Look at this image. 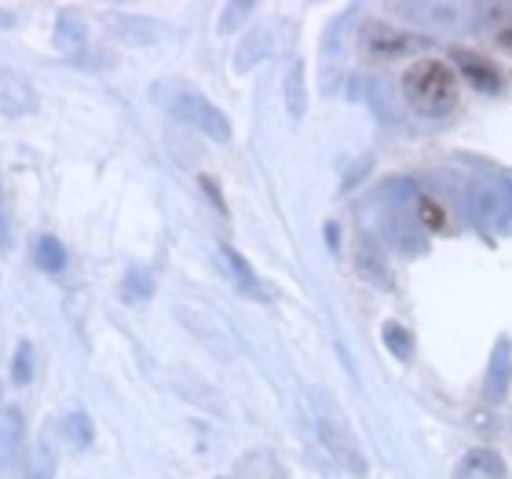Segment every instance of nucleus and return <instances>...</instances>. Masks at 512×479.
Here are the masks:
<instances>
[{"label":"nucleus","mask_w":512,"mask_h":479,"mask_svg":"<svg viewBox=\"0 0 512 479\" xmlns=\"http://www.w3.org/2000/svg\"><path fill=\"white\" fill-rule=\"evenodd\" d=\"M286 110L289 118L300 121L308 114V85H304V63H293L286 74Z\"/></svg>","instance_id":"15"},{"label":"nucleus","mask_w":512,"mask_h":479,"mask_svg":"<svg viewBox=\"0 0 512 479\" xmlns=\"http://www.w3.org/2000/svg\"><path fill=\"white\" fill-rule=\"evenodd\" d=\"M454 66L461 70V77L469 81L472 88H480V92H502V77L494 70L483 55H472V52H454Z\"/></svg>","instance_id":"10"},{"label":"nucleus","mask_w":512,"mask_h":479,"mask_svg":"<svg viewBox=\"0 0 512 479\" xmlns=\"http://www.w3.org/2000/svg\"><path fill=\"white\" fill-rule=\"evenodd\" d=\"M454 479H505V458L491 447H476L458 461Z\"/></svg>","instance_id":"8"},{"label":"nucleus","mask_w":512,"mask_h":479,"mask_svg":"<svg viewBox=\"0 0 512 479\" xmlns=\"http://www.w3.org/2000/svg\"><path fill=\"white\" fill-rule=\"evenodd\" d=\"M202 191L209 194V202L216 205V213H220V216H227L224 194H220V187H216V180H209V176H202Z\"/></svg>","instance_id":"25"},{"label":"nucleus","mask_w":512,"mask_h":479,"mask_svg":"<svg viewBox=\"0 0 512 479\" xmlns=\"http://www.w3.org/2000/svg\"><path fill=\"white\" fill-rule=\"evenodd\" d=\"M494 44H498V48L512 59V11L498 22V30H494Z\"/></svg>","instance_id":"23"},{"label":"nucleus","mask_w":512,"mask_h":479,"mask_svg":"<svg viewBox=\"0 0 512 479\" xmlns=\"http://www.w3.org/2000/svg\"><path fill=\"white\" fill-rule=\"evenodd\" d=\"M220 256H224V267L231 271V278H235L238 293H246V297H253V300H267L264 282L256 278V271L249 267V260L238 253L235 245H220Z\"/></svg>","instance_id":"11"},{"label":"nucleus","mask_w":512,"mask_h":479,"mask_svg":"<svg viewBox=\"0 0 512 479\" xmlns=\"http://www.w3.org/2000/svg\"><path fill=\"white\" fill-rule=\"evenodd\" d=\"M428 37L410 30H399V26H388V22H363L359 26V48H363L366 59H403V55H417L428 48Z\"/></svg>","instance_id":"3"},{"label":"nucleus","mask_w":512,"mask_h":479,"mask_svg":"<svg viewBox=\"0 0 512 479\" xmlns=\"http://www.w3.org/2000/svg\"><path fill=\"white\" fill-rule=\"evenodd\" d=\"M403 99L417 114L425 118H439V114H450L454 103H458V74L454 66L443 63V59H417L403 70Z\"/></svg>","instance_id":"1"},{"label":"nucleus","mask_w":512,"mask_h":479,"mask_svg":"<svg viewBox=\"0 0 512 479\" xmlns=\"http://www.w3.org/2000/svg\"><path fill=\"white\" fill-rule=\"evenodd\" d=\"M381 337H384V348H388L399 362L414 359V333L406 330V326H399V322H384Z\"/></svg>","instance_id":"17"},{"label":"nucleus","mask_w":512,"mask_h":479,"mask_svg":"<svg viewBox=\"0 0 512 479\" xmlns=\"http://www.w3.org/2000/svg\"><path fill=\"white\" fill-rule=\"evenodd\" d=\"M11 381L15 384L33 381V344L30 341L15 344V355H11Z\"/></svg>","instance_id":"19"},{"label":"nucleus","mask_w":512,"mask_h":479,"mask_svg":"<svg viewBox=\"0 0 512 479\" xmlns=\"http://www.w3.org/2000/svg\"><path fill=\"white\" fill-rule=\"evenodd\" d=\"M355 267H359V275L366 278V282H374V286L381 289H392L395 278H392V267H388V260H384V253L377 249L374 238H359V249H355Z\"/></svg>","instance_id":"9"},{"label":"nucleus","mask_w":512,"mask_h":479,"mask_svg":"<svg viewBox=\"0 0 512 479\" xmlns=\"http://www.w3.org/2000/svg\"><path fill=\"white\" fill-rule=\"evenodd\" d=\"M0 253H8V220H4V194H0Z\"/></svg>","instance_id":"27"},{"label":"nucleus","mask_w":512,"mask_h":479,"mask_svg":"<svg viewBox=\"0 0 512 479\" xmlns=\"http://www.w3.org/2000/svg\"><path fill=\"white\" fill-rule=\"evenodd\" d=\"M37 92L30 88L26 77H19L15 70L0 66V114L4 118H30L37 114Z\"/></svg>","instance_id":"5"},{"label":"nucleus","mask_w":512,"mask_h":479,"mask_svg":"<svg viewBox=\"0 0 512 479\" xmlns=\"http://www.w3.org/2000/svg\"><path fill=\"white\" fill-rule=\"evenodd\" d=\"M15 19H11V11H0V30H11Z\"/></svg>","instance_id":"28"},{"label":"nucleus","mask_w":512,"mask_h":479,"mask_svg":"<svg viewBox=\"0 0 512 479\" xmlns=\"http://www.w3.org/2000/svg\"><path fill=\"white\" fill-rule=\"evenodd\" d=\"M311 399H315V406H311L315 432H319V439L326 443V450L337 458V465H344L352 476L363 479L366 472H370V465H366V454H363V447H359V439H355L352 425L341 417V410H333V403L322 392H311Z\"/></svg>","instance_id":"2"},{"label":"nucleus","mask_w":512,"mask_h":479,"mask_svg":"<svg viewBox=\"0 0 512 479\" xmlns=\"http://www.w3.org/2000/svg\"><path fill=\"white\" fill-rule=\"evenodd\" d=\"M33 264L41 267V271H48V275H59L66 267V245L55 235H41L33 242Z\"/></svg>","instance_id":"14"},{"label":"nucleus","mask_w":512,"mask_h":479,"mask_svg":"<svg viewBox=\"0 0 512 479\" xmlns=\"http://www.w3.org/2000/svg\"><path fill=\"white\" fill-rule=\"evenodd\" d=\"M169 110L180 121L205 132L209 139H216V143H231V121H227V114L220 107H213L205 96H198V92H176L169 99Z\"/></svg>","instance_id":"4"},{"label":"nucleus","mask_w":512,"mask_h":479,"mask_svg":"<svg viewBox=\"0 0 512 479\" xmlns=\"http://www.w3.org/2000/svg\"><path fill=\"white\" fill-rule=\"evenodd\" d=\"M512 366H509V337H498V348L491 355V370H487V384H483V395L487 403H502L505 388H509Z\"/></svg>","instance_id":"12"},{"label":"nucleus","mask_w":512,"mask_h":479,"mask_svg":"<svg viewBox=\"0 0 512 479\" xmlns=\"http://www.w3.org/2000/svg\"><path fill=\"white\" fill-rule=\"evenodd\" d=\"M121 293H125V300H147L150 293H154V278H150L147 271L132 267L125 275V282H121Z\"/></svg>","instance_id":"20"},{"label":"nucleus","mask_w":512,"mask_h":479,"mask_svg":"<svg viewBox=\"0 0 512 479\" xmlns=\"http://www.w3.org/2000/svg\"><path fill=\"white\" fill-rule=\"evenodd\" d=\"M22 450V410L15 403H0V476L19 461Z\"/></svg>","instance_id":"7"},{"label":"nucleus","mask_w":512,"mask_h":479,"mask_svg":"<svg viewBox=\"0 0 512 479\" xmlns=\"http://www.w3.org/2000/svg\"><path fill=\"white\" fill-rule=\"evenodd\" d=\"M267 52H271V37H267L264 30H253L246 41H242V48H238L235 70H238V74H246V70H253V66L260 63Z\"/></svg>","instance_id":"16"},{"label":"nucleus","mask_w":512,"mask_h":479,"mask_svg":"<svg viewBox=\"0 0 512 479\" xmlns=\"http://www.w3.org/2000/svg\"><path fill=\"white\" fill-rule=\"evenodd\" d=\"M256 11V4L253 0H227L224 8H220V33H235V30H242L246 26V19Z\"/></svg>","instance_id":"18"},{"label":"nucleus","mask_w":512,"mask_h":479,"mask_svg":"<svg viewBox=\"0 0 512 479\" xmlns=\"http://www.w3.org/2000/svg\"><path fill=\"white\" fill-rule=\"evenodd\" d=\"M366 172H370V158H359V161H355V165H352V169H348V176H344L341 187H344V191H352V187H355V183H359V180H363Z\"/></svg>","instance_id":"24"},{"label":"nucleus","mask_w":512,"mask_h":479,"mask_svg":"<svg viewBox=\"0 0 512 479\" xmlns=\"http://www.w3.org/2000/svg\"><path fill=\"white\" fill-rule=\"evenodd\" d=\"M59 428H63L66 447L88 450L92 443H96V425H92V417H88L85 410H66L63 421H59Z\"/></svg>","instance_id":"13"},{"label":"nucleus","mask_w":512,"mask_h":479,"mask_svg":"<svg viewBox=\"0 0 512 479\" xmlns=\"http://www.w3.org/2000/svg\"><path fill=\"white\" fill-rule=\"evenodd\" d=\"M85 41V26L74 19V15H59V30H55V44L66 48V52H74L77 44Z\"/></svg>","instance_id":"21"},{"label":"nucleus","mask_w":512,"mask_h":479,"mask_svg":"<svg viewBox=\"0 0 512 479\" xmlns=\"http://www.w3.org/2000/svg\"><path fill=\"white\" fill-rule=\"evenodd\" d=\"M26 479H52V454H41V458H33V469L26 472Z\"/></svg>","instance_id":"26"},{"label":"nucleus","mask_w":512,"mask_h":479,"mask_svg":"<svg viewBox=\"0 0 512 479\" xmlns=\"http://www.w3.org/2000/svg\"><path fill=\"white\" fill-rule=\"evenodd\" d=\"M505 213H509V187L502 180L483 176V180L472 183V216H476V224L491 227Z\"/></svg>","instance_id":"6"},{"label":"nucleus","mask_w":512,"mask_h":479,"mask_svg":"<svg viewBox=\"0 0 512 479\" xmlns=\"http://www.w3.org/2000/svg\"><path fill=\"white\" fill-rule=\"evenodd\" d=\"M414 202H417V224L425 227V231H443L447 227V216H443V209L432 198H414Z\"/></svg>","instance_id":"22"}]
</instances>
